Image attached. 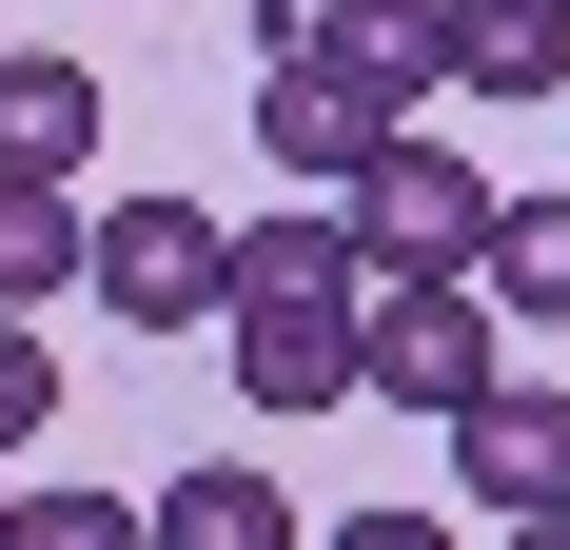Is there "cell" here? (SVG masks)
I'll use <instances>...</instances> for the list:
<instances>
[{"instance_id": "cell-1", "label": "cell", "mask_w": 570, "mask_h": 550, "mask_svg": "<svg viewBox=\"0 0 570 550\" xmlns=\"http://www.w3.org/2000/svg\"><path fill=\"white\" fill-rule=\"evenodd\" d=\"M354 393H394V413L453 433L472 393H492V295H472V275H374V295H354Z\"/></svg>"}, {"instance_id": "cell-2", "label": "cell", "mask_w": 570, "mask_h": 550, "mask_svg": "<svg viewBox=\"0 0 570 550\" xmlns=\"http://www.w3.org/2000/svg\"><path fill=\"white\" fill-rule=\"evenodd\" d=\"M335 217H354V256H374V275H472V236H492V177H472L453 138H413V118H394V138L335 177Z\"/></svg>"}, {"instance_id": "cell-3", "label": "cell", "mask_w": 570, "mask_h": 550, "mask_svg": "<svg viewBox=\"0 0 570 550\" xmlns=\"http://www.w3.org/2000/svg\"><path fill=\"white\" fill-rule=\"evenodd\" d=\"M79 275H99L138 334H197V315H236V217H197V197H118Z\"/></svg>"}, {"instance_id": "cell-4", "label": "cell", "mask_w": 570, "mask_h": 550, "mask_svg": "<svg viewBox=\"0 0 570 550\" xmlns=\"http://www.w3.org/2000/svg\"><path fill=\"white\" fill-rule=\"evenodd\" d=\"M256 138H276V177H295V197H335V177L374 158L394 118H374V99H354V79H335V59H315V40H295V20H276V40H256Z\"/></svg>"}, {"instance_id": "cell-5", "label": "cell", "mask_w": 570, "mask_h": 550, "mask_svg": "<svg viewBox=\"0 0 570 550\" xmlns=\"http://www.w3.org/2000/svg\"><path fill=\"white\" fill-rule=\"evenodd\" d=\"M453 492L492 511V531H531V511H570V393H512V374H492V393L453 413Z\"/></svg>"}, {"instance_id": "cell-6", "label": "cell", "mask_w": 570, "mask_h": 550, "mask_svg": "<svg viewBox=\"0 0 570 550\" xmlns=\"http://www.w3.org/2000/svg\"><path fill=\"white\" fill-rule=\"evenodd\" d=\"M295 40L335 59V79H354L374 118H413V99H453V0H315Z\"/></svg>"}, {"instance_id": "cell-7", "label": "cell", "mask_w": 570, "mask_h": 550, "mask_svg": "<svg viewBox=\"0 0 570 550\" xmlns=\"http://www.w3.org/2000/svg\"><path fill=\"white\" fill-rule=\"evenodd\" d=\"M236 393H256V413H335L354 393V295H236Z\"/></svg>"}, {"instance_id": "cell-8", "label": "cell", "mask_w": 570, "mask_h": 550, "mask_svg": "<svg viewBox=\"0 0 570 550\" xmlns=\"http://www.w3.org/2000/svg\"><path fill=\"white\" fill-rule=\"evenodd\" d=\"M453 99H570V0H453Z\"/></svg>"}, {"instance_id": "cell-9", "label": "cell", "mask_w": 570, "mask_h": 550, "mask_svg": "<svg viewBox=\"0 0 570 550\" xmlns=\"http://www.w3.org/2000/svg\"><path fill=\"white\" fill-rule=\"evenodd\" d=\"M79 158H99V79L79 59H0V177H59L79 197Z\"/></svg>"}, {"instance_id": "cell-10", "label": "cell", "mask_w": 570, "mask_h": 550, "mask_svg": "<svg viewBox=\"0 0 570 550\" xmlns=\"http://www.w3.org/2000/svg\"><path fill=\"white\" fill-rule=\"evenodd\" d=\"M138 531H158V550H295V511H276V472H236V452H217V472H177Z\"/></svg>"}, {"instance_id": "cell-11", "label": "cell", "mask_w": 570, "mask_h": 550, "mask_svg": "<svg viewBox=\"0 0 570 550\" xmlns=\"http://www.w3.org/2000/svg\"><path fill=\"white\" fill-rule=\"evenodd\" d=\"M79 256H99V217H79L59 177H0V315H40Z\"/></svg>"}, {"instance_id": "cell-12", "label": "cell", "mask_w": 570, "mask_h": 550, "mask_svg": "<svg viewBox=\"0 0 570 550\" xmlns=\"http://www.w3.org/2000/svg\"><path fill=\"white\" fill-rule=\"evenodd\" d=\"M472 295H512V315H570V197H492V236H472Z\"/></svg>"}, {"instance_id": "cell-13", "label": "cell", "mask_w": 570, "mask_h": 550, "mask_svg": "<svg viewBox=\"0 0 570 550\" xmlns=\"http://www.w3.org/2000/svg\"><path fill=\"white\" fill-rule=\"evenodd\" d=\"M0 550H158V531H138L118 492H20V511H0Z\"/></svg>"}, {"instance_id": "cell-14", "label": "cell", "mask_w": 570, "mask_h": 550, "mask_svg": "<svg viewBox=\"0 0 570 550\" xmlns=\"http://www.w3.org/2000/svg\"><path fill=\"white\" fill-rule=\"evenodd\" d=\"M20 433H59V354H40V315H0V472H20Z\"/></svg>"}, {"instance_id": "cell-15", "label": "cell", "mask_w": 570, "mask_h": 550, "mask_svg": "<svg viewBox=\"0 0 570 550\" xmlns=\"http://www.w3.org/2000/svg\"><path fill=\"white\" fill-rule=\"evenodd\" d=\"M315 550H453V531H433V511H335Z\"/></svg>"}, {"instance_id": "cell-16", "label": "cell", "mask_w": 570, "mask_h": 550, "mask_svg": "<svg viewBox=\"0 0 570 550\" xmlns=\"http://www.w3.org/2000/svg\"><path fill=\"white\" fill-rule=\"evenodd\" d=\"M512 550H570V511H531V531H512Z\"/></svg>"}, {"instance_id": "cell-17", "label": "cell", "mask_w": 570, "mask_h": 550, "mask_svg": "<svg viewBox=\"0 0 570 550\" xmlns=\"http://www.w3.org/2000/svg\"><path fill=\"white\" fill-rule=\"evenodd\" d=\"M0 511H20V472H0Z\"/></svg>"}]
</instances>
